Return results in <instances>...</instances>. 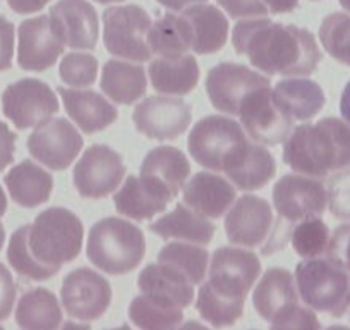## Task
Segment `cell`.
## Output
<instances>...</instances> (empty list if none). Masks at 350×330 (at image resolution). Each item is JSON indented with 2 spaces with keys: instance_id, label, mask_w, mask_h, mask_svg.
Returning <instances> with one entry per match:
<instances>
[{
  "instance_id": "54",
  "label": "cell",
  "mask_w": 350,
  "mask_h": 330,
  "mask_svg": "<svg viewBox=\"0 0 350 330\" xmlns=\"http://www.w3.org/2000/svg\"><path fill=\"white\" fill-rule=\"evenodd\" d=\"M340 5L345 9V12H350V0H338Z\"/></svg>"
},
{
  "instance_id": "33",
  "label": "cell",
  "mask_w": 350,
  "mask_h": 330,
  "mask_svg": "<svg viewBox=\"0 0 350 330\" xmlns=\"http://www.w3.org/2000/svg\"><path fill=\"white\" fill-rule=\"evenodd\" d=\"M62 312L55 294L45 288H36L21 296L16 308V323L26 330L59 329Z\"/></svg>"
},
{
  "instance_id": "11",
  "label": "cell",
  "mask_w": 350,
  "mask_h": 330,
  "mask_svg": "<svg viewBox=\"0 0 350 330\" xmlns=\"http://www.w3.org/2000/svg\"><path fill=\"white\" fill-rule=\"evenodd\" d=\"M126 176L122 157L107 144H93L88 148L74 167V186L83 198L109 196L117 190Z\"/></svg>"
},
{
  "instance_id": "1",
  "label": "cell",
  "mask_w": 350,
  "mask_h": 330,
  "mask_svg": "<svg viewBox=\"0 0 350 330\" xmlns=\"http://www.w3.org/2000/svg\"><path fill=\"white\" fill-rule=\"evenodd\" d=\"M235 52L270 76H309L321 62V50L309 29L271 19H242L232 31Z\"/></svg>"
},
{
  "instance_id": "22",
  "label": "cell",
  "mask_w": 350,
  "mask_h": 330,
  "mask_svg": "<svg viewBox=\"0 0 350 330\" xmlns=\"http://www.w3.org/2000/svg\"><path fill=\"white\" fill-rule=\"evenodd\" d=\"M174 194L148 176L127 177L124 186L113 194L117 212L134 220H151L174 201Z\"/></svg>"
},
{
  "instance_id": "42",
  "label": "cell",
  "mask_w": 350,
  "mask_h": 330,
  "mask_svg": "<svg viewBox=\"0 0 350 330\" xmlns=\"http://www.w3.org/2000/svg\"><path fill=\"white\" fill-rule=\"evenodd\" d=\"M329 214L338 220L350 222V167L336 170L326 184Z\"/></svg>"
},
{
  "instance_id": "38",
  "label": "cell",
  "mask_w": 350,
  "mask_h": 330,
  "mask_svg": "<svg viewBox=\"0 0 350 330\" xmlns=\"http://www.w3.org/2000/svg\"><path fill=\"white\" fill-rule=\"evenodd\" d=\"M319 42L332 59L350 67V12H333L319 26Z\"/></svg>"
},
{
  "instance_id": "7",
  "label": "cell",
  "mask_w": 350,
  "mask_h": 330,
  "mask_svg": "<svg viewBox=\"0 0 350 330\" xmlns=\"http://www.w3.org/2000/svg\"><path fill=\"white\" fill-rule=\"evenodd\" d=\"M151 19L139 5H119L103 12V42L112 55L133 62H148L153 57L148 33Z\"/></svg>"
},
{
  "instance_id": "40",
  "label": "cell",
  "mask_w": 350,
  "mask_h": 330,
  "mask_svg": "<svg viewBox=\"0 0 350 330\" xmlns=\"http://www.w3.org/2000/svg\"><path fill=\"white\" fill-rule=\"evenodd\" d=\"M329 229L319 217L304 218L292 227L291 241L294 251L302 258H316L326 253Z\"/></svg>"
},
{
  "instance_id": "16",
  "label": "cell",
  "mask_w": 350,
  "mask_h": 330,
  "mask_svg": "<svg viewBox=\"0 0 350 330\" xmlns=\"http://www.w3.org/2000/svg\"><path fill=\"white\" fill-rule=\"evenodd\" d=\"M193 112L189 103L175 97H148L134 109L136 129L150 140H175L189 127Z\"/></svg>"
},
{
  "instance_id": "18",
  "label": "cell",
  "mask_w": 350,
  "mask_h": 330,
  "mask_svg": "<svg viewBox=\"0 0 350 330\" xmlns=\"http://www.w3.org/2000/svg\"><path fill=\"white\" fill-rule=\"evenodd\" d=\"M275 227L273 212L265 198L244 194L232 205L225 217L228 241L244 248L265 246Z\"/></svg>"
},
{
  "instance_id": "25",
  "label": "cell",
  "mask_w": 350,
  "mask_h": 330,
  "mask_svg": "<svg viewBox=\"0 0 350 330\" xmlns=\"http://www.w3.org/2000/svg\"><path fill=\"white\" fill-rule=\"evenodd\" d=\"M57 92L62 97L66 112L83 133H98L117 120V109L100 93L92 90H69L64 86Z\"/></svg>"
},
{
  "instance_id": "26",
  "label": "cell",
  "mask_w": 350,
  "mask_h": 330,
  "mask_svg": "<svg viewBox=\"0 0 350 330\" xmlns=\"http://www.w3.org/2000/svg\"><path fill=\"white\" fill-rule=\"evenodd\" d=\"M137 288L146 296L160 301L187 308L194 299V284L167 264H151L143 268L137 279Z\"/></svg>"
},
{
  "instance_id": "15",
  "label": "cell",
  "mask_w": 350,
  "mask_h": 330,
  "mask_svg": "<svg viewBox=\"0 0 350 330\" xmlns=\"http://www.w3.org/2000/svg\"><path fill=\"white\" fill-rule=\"evenodd\" d=\"M259 274L261 262L258 255L242 248L221 246L211 258L208 282L217 291L245 301V296L258 281Z\"/></svg>"
},
{
  "instance_id": "44",
  "label": "cell",
  "mask_w": 350,
  "mask_h": 330,
  "mask_svg": "<svg viewBox=\"0 0 350 330\" xmlns=\"http://www.w3.org/2000/svg\"><path fill=\"white\" fill-rule=\"evenodd\" d=\"M217 4L235 19L265 18L268 14V8L262 0H217Z\"/></svg>"
},
{
  "instance_id": "12",
  "label": "cell",
  "mask_w": 350,
  "mask_h": 330,
  "mask_svg": "<svg viewBox=\"0 0 350 330\" xmlns=\"http://www.w3.org/2000/svg\"><path fill=\"white\" fill-rule=\"evenodd\" d=\"M273 205L280 220L288 225L321 217L328 207L326 186L318 177L287 174L273 186Z\"/></svg>"
},
{
  "instance_id": "9",
  "label": "cell",
  "mask_w": 350,
  "mask_h": 330,
  "mask_svg": "<svg viewBox=\"0 0 350 330\" xmlns=\"http://www.w3.org/2000/svg\"><path fill=\"white\" fill-rule=\"evenodd\" d=\"M239 117L249 138L267 147L285 143L294 127V119L277 102L270 86H261L245 97Z\"/></svg>"
},
{
  "instance_id": "29",
  "label": "cell",
  "mask_w": 350,
  "mask_h": 330,
  "mask_svg": "<svg viewBox=\"0 0 350 330\" xmlns=\"http://www.w3.org/2000/svg\"><path fill=\"white\" fill-rule=\"evenodd\" d=\"M150 231L161 239H183L187 242L208 244L213 239L215 225L208 220V217L179 203L167 215L154 220L150 225Z\"/></svg>"
},
{
  "instance_id": "30",
  "label": "cell",
  "mask_w": 350,
  "mask_h": 330,
  "mask_svg": "<svg viewBox=\"0 0 350 330\" xmlns=\"http://www.w3.org/2000/svg\"><path fill=\"white\" fill-rule=\"evenodd\" d=\"M277 102L294 120H309L318 116L326 103L325 92L311 79H284L273 90Z\"/></svg>"
},
{
  "instance_id": "21",
  "label": "cell",
  "mask_w": 350,
  "mask_h": 330,
  "mask_svg": "<svg viewBox=\"0 0 350 330\" xmlns=\"http://www.w3.org/2000/svg\"><path fill=\"white\" fill-rule=\"evenodd\" d=\"M221 173L242 191H256L267 186L277 174L275 158L267 148L247 140L227 158Z\"/></svg>"
},
{
  "instance_id": "17",
  "label": "cell",
  "mask_w": 350,
  "mask_h": 330,
  "mask_svg": "<svg viewBox=\"0 0 350 330\" xmlns=\"http://www.w3.org/2000/svg\"><path fill=\"white\" fill-rule=\"evenodd\" d=\"M26 144L40 164L52 170H64L83 150L84 140L69 120L59 117L36 127Z\"/></svg>"
},
{
  "instance_id": "10",
  "label": "cell",
  "mask_w": 350,
  "mask_h": 330,
  "mask_svg": "<svg viewBox=\"0 0 350 330\" xmlns=\"http://www.w3.org/2000/svg\"><path fill=\"white\" fill-rule=\"evenodd\" d=\"M2 110L18 129H29L49 123L59 112V100L46 83L25 77L5 88Z\"/></svg>"
},
{
  "instance_id": "47",
  "label": "cell",
  "mask_w": 350,
  "mask_h": 330,
  "mask_svg": "<svg viewBox=\"0 0 350 330\" xmlns=\"http://www.w3.org/2000/svg\"><path fill=\"white\" fill-rule=\"evenodd\" d=\"M16 134L0 120V173L14 162Z\"/></svg>"
},
{
  "instance_id": "24",
  "label": "cell",
  "mask_w": 350,
  "mask_h": 330,
  "mask_svg": "<svg viewBox=\"0 0 350 330\" xmlns=\"http://www.w3.org/2000/svg\"><path fill=\"white\" fill-rule=\"evenodd\" d=\"M184 201L198 214L208 218H220L230 210L235 200V188L218 174L198 173L183 188Z\"/></svg>"
},
{
  "instance_id": "37",
  "label": "cell",
  "mask_w": 350,
  "mask_h": 330,
  "mask_svg": "<svg viewBox=\"0 0 350 330\" xmlns=\"http://www.w3.org/2000/svg\"><path fill=\"white\" fill-rule=\"evenodd\" d=\"M148 42H150L151 52L157 53L158 57L180 55L191 50L180 14H174V12H168L151 25Z\"/></svg>"
},
{
  "instance_id": "36",
  "label": "cell",
  "mask_w": 350,
  "mask_h": 330,
  "mask_svg": "<svg viewBox=\"0 0 350 330\" xmlns=\"http://www.w3.org/2000/svg\"><path fill=\"white\" fill-rule=\"evenodd\" d=\"M158 262L172 265L175 270L186 275L194 285L203 284L204 275H206L210 253L206 248L193 246L189 242H170L158 253Z\"/></svg>"
},
{
  "instance_id": "52",
  "label": "cell",
  "mask_w": 350,
  "mask_h": 330,
  "mask_svg": "<svg viewBox=\"0 0 350 330\" xmlns=\"http://www.w3.org/2000/svg\"><path fill=\"white\" fill-rule=\"evenodd\" d=\"M5 210H8V196H5L2 186H0V218L4 217Z\"/></svg>"
},
{
  "instance_id": "27",
  "label": "cell",
  "mask_w": 350,
  "mask_h": 330,
  "mask_svg": "<svg viewBox=\"0 0 350 330\" xmlns=\"http://www.w3.org/2000/svg\"><path fill=\"white\" fill-rule=\"evenodd\" d=\"M150 79L157 92L184 97L196 88L200 81V66L189 53L160 55L150 64Z\"/></svg>"
},
{
  "instance_id": "4",
  "label": "cell",
  "mask_w": 350,
  "mask_h": 330,
  "mask_svg": "<svg viewBox=\"0 0 350 330\" xmlns=\"http://www.w3.org/2000/svg\"><path fill=\"white\" fill-rule=\"evenodd\" d=\"M146 241L139 227L117 217L96 222L88 236L90 262L109 275H126L143 262Z\"/></svg>"
},
{
  "instance_id": "3",
  "label": "cell",
  "mask_w": 350,
  "mask_h": 330,
  "mask_svg": "<svg viewBox=\"0 0 350 330\" xmlns=\"http://www.w3.org/2000/svg\"><path fill=\"white\" fill-rule=\"evenodd\" d=\"M83 224L67 208H46L28 227V248L38 264L57 274L76 260L83 248Z\"/></svg>"
},
{
  "instance_id": "5",
  "label": "cell",
  "mask_w": 350,
  "mask_h": 330,
  "mask_svg": "<svg viewBox=\"0 0 350 330\" xmlns=\"http://www.w3.org/2000/svg\"><path fill=\"white\" fill-rule=\"evenodd\" d=\"M302 303L318 313L342 318L350 308V272L329 258H306L295 268Z\"/></svg>"
},
{
  "instance_id": "35",
  "label": "cell",
  "mask_w": 350,
  "mask_h": 330,
  "mask_svg": "<svg viewBox=\"0 0 350 330\" xmlns=\"http://www.w3.org/2000/svg\"><path fill=\"white\" fill-rule=\"evenodd\" d=\"M242 299L230 298L224 292L211 288L210 282H204L196 299V309L201 318L206 320L213 327H230L237 322L244 313Z\"/></svg>"
},
{
  "instance_id": "41",
  "label": "cell",
  "mask_w": 350,
  "mask_h": 330,
  "mask_svg": "<svg viewBox=\"0 0 350 330\" xmlns=\"http://www.w3.org/2000/svg\"><path fill=\"white\" fill-rule=\"evenodd\" d=\"M59 73L66 85L84 88L95 83L98 74V60L90 53H67L60 62Z\"/></svg>"
},
{
  "instance_id": "8",
  "label": "cell",
  "mask_w": 350,
  "mask_h": 330,
  "mask_svg": "<svg viewBox=\"0 0 350 330\" xmlns=\"http://www.w3.org/2000/svg\"><path fill=\"white\" fill-rule=\"evenodd\" d=\"M247 140L244 129L234 119L208 116L193 127L187 148L194 160L206 169L221 173L227 158Z\"/></svg>"
},
{
  "instance_id": "23",
  "label": "cell",
  "mask_w": 350,
  "mask_h": 330,
  "mask_svg": "<svg viewBox=\"0 0 350 330\" xmlns=\"http://www.w3.org/2000/svg\"><path fill=\"white\" fill-rule=\"evenodd\" d=\"M187 40L193 52L210 55L224 49L228 36V21L215 5L201 2L180 11Z\"/></svg>"
},
{
  "instance_id": "46",
  "label": "cell",
  "mask_w": 350,
  "mask_h": 330,
  "mask_svg": "<svg viewBox=\"0 0 350 330\" xmlns=\"http://www.w3.org/2000/svg\"><path fill=\"white\" fill-rule=\"evenodd\" d=\"M14 55V25L0 16V73L12 66Z\"/></svg>"
},
{
  "instance_id": "45",
  "label": "cell",
  "mask_w": 350,
  "mask_h": 330,
  "mask_svg": "<svg viewBox=\"0 0 350 330\" xmlns=\"http://www.w3.org/2000/svg\"><path fill=\"white\" fill-rule=\"evenodd\" d=\"M16 303V284L11 272L4 264H0V322L9 318Z\"/></svg>"
},
{
  "instance_id": "13",
  "label": "cell",
  "mask_w": 350,
  "mask_h": 330,
  "mask_svg": "<svg viewBox=\"0 0 350 330\" xmlns=\"http://www.w3.org/2000/svg\"><path fill=\"white\" fill-rule=\"evenodd\" d=\"M60 298L67 315L93 322L109 309L112 289L107 279L92 268H76L64 279Z\"/></svg>"
},
{
  "instance_id": "6",
  "label": "cell",
  "mask_w": 350,
  "mask_h": 330,
  "mask_svg": "<svg viewBox=\"0 0 350 330\" xmlns=\"http://www.w3.org/2000/svg\"><path fill=\"white\" fill-rule=\"evenodd\" d=\"M258 315L275 329H319L314 309L299 305V292L291 272L270 268L252 294Z\"/></svg>"
},
{
  "instance_id": "51",
  "label": "cell",
  "mask_w": 350,
  "mask_h": 330,
  "mask_svg": "<svg viewBox=\"0 0 350 330\" xmlns=\"http://www.w3.org/2000/svg\"><path fill=\"white\" fill-rule=\"evenodd\" d=\"M340 114H342V119L347 124H350V81L345 85L342 97H340Z\"/></svg>"
},
{
  "instance_id": "39",
  "label": "cell",
  "mask_w": 350,
  "mask_h": 330,
  "mask_svg": "<svg viewBox=\"0 0 350 330\" xmlns=\"http://www.w3.org/2000/svg\"><path fill=\"white\" fill-rule=\"evenodd\" d=\"M28 225L19 227L14 234L11 236L8 248V260L14 272H18L21 277L29 279V281H46L57 274L52 268L43 267L42 264L33 258L28 248Z\"/></svg>"
},
{
  "instance_id": "32",
  "label": "cell",
  "mask_w": 350,
  "mask_h": 330,
  "mask_svg": "<svg viewBox=\"0 0 350 330\" xmlns=\"http://www.w3.org/2000/svg\"><path fill=\"white\" fill-rule=\"evenodd\" d=\"M100 86L113 102L133 105L146 93V73L137 64L112 59L103 67Z\"/></svg>"
},
{
  "instance_id": "53",
  "label": "cell",
  "mask_w": 350,
  "mask_h": 330,
  "mask_svg": "<svg viewBox=\"0 0 350 330\" xmlns=\"http://www.w3.org/2000/svg\"><path fill=\"white\" fill-rule=\"evenodd\" d=\"M4 239H5V232H4V225L0 224V250H2V246H4Z\"/></svg>"
},
{
  "instance_id": "49",
  "label": "cell",
  "mask_w": 350,
  "mask_h": 330,
  "mask_svg": "<svg viewBox=\"0 0 350 330\" xmlns=\"http://www.w3.org/2000/svg\"><path fill=\"white\" fill-rule=\"evenodd\" d=\"M271 14H287L299 8V0H262Z\"/></svg>"
},
{
  "instance_id": "2",
  "label": "cell",
  "mask_w": 350,
  "mask_h": 330,
  "mask_svg": "<svg viewBox=\"0 0 350 330\" xmlns=\"http://www.w3.org/2000/svg\"><path fill=\"white\" fill-rule=\"evenodd\" d=\"M284 162L297 174L318 179L350 167V124L326 117L295 127L285 141Z\"/></svg>"
},
{
  "instance_id": "19",
  "label": "cell",
  "mask_w": 350,
  "mask_h": 330,
  "mask_svg": "<svg viewBox=\"0 0 350 330\" xmlns=\"http://www.w3.org/2000/svg\"><path fill=\"white\" fill-rule=\"evenodd\" d=\"M18 64L25 71H46L64 53V42L50 16L26 19L18 28Z\"/></svg>"
},
{
  "instance_id": "43",
  "label": "cell",
  "mask_w": 350,
  "mask_h": 330,
  "mask_svg": "<svg viewBox=\"0 0 350 330\" xmlns=\"http://www.w3.org/2000/svg\"><path fill=\"white\" fill-rule=\"evenodd\" d=\"M326 257L350 272V222L338 225L329 236Z\"/></svg>"
},
{
  "instance_id": "56",
  "label": "cell",
  "mask_w": 350,
  "mask_h": 330,
  "mask_svg": "<svg viewBox=\"0 0 350 330\" xmlns=\"http://www.w3.org/2000/svg\"><path fill=\"white\" fill-rule=\"evenodd\" d=\"M349 312H350V308H349Z\"/></svg>"
},
{
  "instance_id": "14",
  "label": "cell",
  "mask_w": 350,
  "mask_h": 330,
  "mask_svg": "<svg viewBox=\"0 0 350 330\" xmlns=\"http://www.w3.org/2000/svg\"><path fill=\"white\" fill-rule=\"evenodd\" d=\"M261 86H270V79L241 64H218L206 76V93L211 105L230 116H239L245 97Z\"/></svg>"
},
{
  "instance_id": "20",
  "label": "cell",
  "mask_w": 350,
  "mask_h": 330,
  "mask_svg": "<svg viewBox=\"0 0 350 330\" xmlns=\"http://www.w3.org/2000/svg\"><path fill=\"white\" fill-rule=\"evenodd\" d=\"M50 21L64 45L92 50L98 42V16L86 0H60L50 9Z\"/></svg>"
},
{
  "instance_id": "55",
  "label": "cell",
  "mask_w": 350,
  "mask_h": 330,
  "mask_svg": "<svg viewBox=\"0 0 350 330\" xmlns=\"http://www.w3.org/2000/svg\"><path fill=\"white\" fill-rule=\"evenodd\" d=\"M98 4H113V2H122V0H95Z\"/></svg>"
},
{
  "instance_id": "31",
  "label": "cell",
  "mask_w": 350,
  "mask_h": 330,
  "mask_svg": "<svg viewBox=\"0 0 350 330\" xmlns=\"http://www.w3.org/2000/svg\"><path fill=\"white\" fill-rule=\"evenodd\" d=\"M191 165L186 155L174 147H158L148 151L141 164V176L163 184L174 196L180 193L189 179Z\"/></svg>"
},
{
  "instance_id": "34",
  "label": "cell",
  "mask_w": 350,
  "mask_h": 330,
  "mask_svg": "<svg viewBox=\"0 0 350 330\" xmlns=\"http://www.w3.org/2000/svg\"><path fill=\"white\" fill-rule=\"evenodd\" d=\"M129 318L139 329H175L183 323V308L141 294L131 301Z\"/></svg>"
},
{
  "instance_id": "48",
  "label": "cell",
  "mask_w": 350,
  "mask_h": 330,
  "mask_svg": "<svg viewBox=\"0 0 350 330\" xmlns=\"http://www.w3.org/2000/svg\"><path fill=\"white\" fill-rule=\"evenodd\" d=\"M50 0H8V5L18 14H33L40 12Z\"/></svg>"
},
{
  "instance_id": "50",
  "label": "cell",
  "mask_w": 350,
  "mask_h": 330,
  "mask_svg": "<svg viewBox=\"0 0 350 330\" xmlns=\"http://www.w3.org/2000/svg\"><path fill=\"white\" fill-rule=\"evenodd\" d=\"M158 4L163 5L165 9L168 11H175V12H180L184 9L191 8L194 4H201V2H206V0H157Z\"/></svg>"
},
{
  "instance_id": "28",
  "label": "cell",
  "mask_w": 350,
  "mask_h": 330,
  "mask_svg": "<svg viewBox=\"0 0 350 330\" xmlns=\"http://www.w3.org/2000/svg\"><path fill=\"white\" fill-rule=\"evenodd\" d=\"M5 186L12 201L19 207L35 208L50 200L53 179L40 165L33 164L31 160H23L8 173Z\"/></svg>"
}]
</instances>
